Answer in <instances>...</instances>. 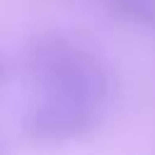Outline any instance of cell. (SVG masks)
Returning <instances> with one entry per match:
<instances>
[{
    "instance_id": "4",
    "label": "cell",
    "mask_w": 155,
    "mask_h": 155,
    "mask_svg": "<svg viewBox=\"0 0 155 155\" xmlns=\"http://www.w3.org/2000/svg\"><path fill=\"white\" fill-rule=\"evenodd\" d=\"M7 80H10V65H7V61L0 56V87H2Z\"/></svg>"
},
{
    "instance_id": "1",
    "label": "cell",
    "mask_w": 155,
    "mask_h": 155,
    "mask_svg": "<svg viewBox=\"0 0 155 155\" xmlns=\"http://www.w3.org/2000/svg\"><path fill=\"white\" fill-rule=\"evenodd\" d=\"M22 65L41 97L70 99L107 109L114 80L97 53L63 31L44 29L31 34L22 48Z\"/></svg>"
},
{
    "instance_id": "5",
    "label": "cell",
    "mask_w": 155,
    "mask_h": 155,
    "mask_svg": "<svg viewBox=\"0 0 155 155\" xmlns=\"http://www.w3.org/2000/svg\"><path fill=\"white\" fill-rule=\"evenodd\" d=\"M0 155H2V150H0Z\"/></svg>"
},
{
    "instance_id": "3",
    "label": "cell",
    "mask_w": 155,
    "mask_h": 155,
    "mask_svg": "<svg viewBox=\"0 0 155 155\" xmlns=\"http://www.w3.org/2000/svg\"><path fill=\"white\" fill-rule=\"evenodd\" d=\"M102 5L124 24L155 36V0H102Z\"/></svg>"
},
{
    "instance_id": "2",
    "label": "cell",
    "mask_w": 155,
    "mask_h": 155,
    "mask_svg": "<svg viewBox=\"0 0 155 155\" xmlns=\"http://www.w3.org/2000/svg\"><path fill=\"white\" fill-rule=\"evenodd\" d=\"M102 116H104V109H97L90 104L41 97L36 104H31L24 111L19 121V131L31 143L61 145L92 133L102 124Z\"/></svg>"
}]
</instances>
